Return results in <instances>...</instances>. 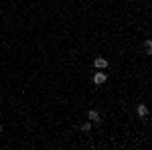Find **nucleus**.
Wrapping results in <instances>:
<instances>
[{
    "mask_svg": "<svg viewBox=\"0 0 152 150\" xmlns=\"http://www.w3.org/2000/svg\"><path fill=\"white\" fill-rule=\"evenodd\" d=\"M136 112H138V116H140V118H144V116H148V108H146L144 104H140V105H138V110H136Z\"/></svg>",
    "mask_w": 152,
    "mask_h": 150,
    "instance_id": "20e7f679",
    "label": "nucleus"
},
{
    "mask_svg": "<svg viewBox=\"0 0 152 150\" xmlns=\"http://www.w3.org/2000/svg\"><path fill=\"white\" fill-rule=\"evenodd\" d=\"M94 65H95V69H107V59L97 57V59L94 61Z\"/></svg>",
    "mask_w": 152,
    "mask_h": 150,
    "instance_id": "f03ea898",
    "label": "nucleus"
},
{
    "mask_svg": "<svg viewBox=\"0 0 152 150\" xmlns=\"http://www.w3.org/2000/svg\"><path fill=\"white\" fill-rule=\"evenodd\" d=\"M150 51H152V43H150V41H146V53L150 55Z\"/></svg>",
    "mask_w": 152,
    "mask_h": 150,
    "instance_id": "423d86ee",
    "label": "nucleus"
},
{
    "mask_svg": "<svg viewBox=\"0 0 152 150\" xmlns=\"http://www.w3.org/2000/svg\"><path fill=\"white\" fill-rule=\"evenodd\" d=\"M87 118H89V122H99V114H97L95 110H89V114H87Z\"/></svg>",
    "mask_w": 152,
    "mask_h": 150,
    "instance_id": "7ed1b4c3",
    "label": "nucleus"
},
{
    "mask_svg": "<svg viewBox=\"0 0 152 150\" xmlns=\"http://www.w3.org/2000/svg\"><path fill=\"white\" fill-rule=\"evenodd\" d=\"M0 130H2V126H0Z\"/></svg>",
    "mask_w": 152,
    "mask_h": 150,
    "instance_id": "0eeeda50",
    "label": "nucleus"
},
{
    "mask_svg": "<svg viewBox=\"0 0 152 150\" xmlns=\"http://www.w3.org/2000/svg\"><path fill=\"white\" fill-rule=\"evenodd\" d=\"M81 130L83 132H89V130H91V122H85V124L81 126Z\"/></svg>",
    "mask_w": 152,
    "mask_h": 150,
    "instance_id": "39448f33",
    "label": "nucleus"
},
{
    "mask_svg": "<svg viewBox=\"0 0 152 150\" xmlns=\"http://www.w3.org/2000/svg\"><path fill=\"white\" fill-rule=\"evenodd\" d=\"M105 79H107V75H105L104 71H97L94 75V83L95 85H102V83H105Z\"/></svg>",
    "mask_w": 152,
    "mask_h": 150,
    "instance_id": "f257e3e1",
    "label": "nucleus"
}]
</instances>
